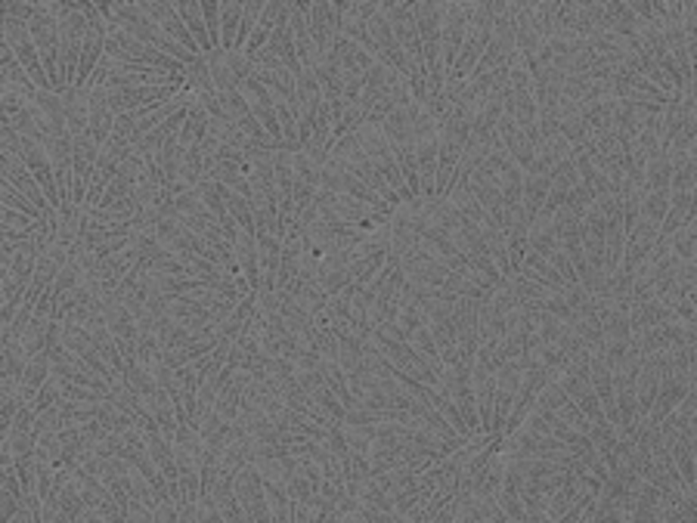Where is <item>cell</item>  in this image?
Instances as JSON below:
<instances>
[{
    "mask_svg": "<svg viewBox=\"0 0 697 523\" xmlns=\"http://www.w3.org/2000/svg\"><path fill=\"white\" fill-rule=\"evenodd\" d=\"M0 40L16 53V59L22 62V68L28 72V78L34 81V87L44 90V93H53V84L47 78V68H44V59H40V50L31 38V28L22 19H10L4 16V28H0Z\"/></svg>",
    "mask_w": 697,
    "mask_h": 523,
    "instance_id": "obj_1",
    "label": "cell"
},
{
    "mask_svg": "<svg viewBox=\"0 0 697 523\" xmlns=\"http://www.w3.org/2000/svg\"><path fill=\"white\" fill-rule=\"evenodd\" d=\"M118 115L109 106V93L106 90H90V124H87V137L94 139L96 146H106L112 139V130H115Z\"/></svg>",
    "mask_w": 697,
    "mask_h": 523,
    "instance_id": "obj_2",
    "label": "cell"
},
{
    "mask_svg": "<svg viewBox=\"0 0 697 523\" xmlns=\"http://www.w3.org/2000/svg\"><path fill=\"white\" fill-rule=\"evenodd\" d=\"M53 378V362H50V353H38L34 359H28V368H25V378H22V387H19V396H22L25 406H31L38 400V394L44 390L47 381Z\"/></svg>",
    "mask_w": 697,
    "mask_h": 523,
    "instance_id": "obj_3",
    "label": "cell"
},
{
    "mask_svg": "<svg viewBox=\"0 0 697 523\" xmlns=\"http://www.w3.org/2000/svg\"><path fill=\"white\" fill-rule=\"evenodd\" d=\"M100 155L103 149L94 143L87 134L75 137V146H72V162H75V177L84 180V183L90 186V177H94L96 164H100Z\"/></svg>",
    "mask_w": 697,
    "mask_h": 523,
    "instance_id": "obj_4",
    "label": "cell"
},
{
    "mask_svg": "<svg viewBox=\"0 0 697 523\" xmlns=\"http://www.w3.org/2000/svg\"><path fill=\"white\" fill-rule=\"evenodd\" d=\"M177 6V16L183 19V25L190 28V34L195 38V44L201 47V53H214L211 47V38H208V25H205V16H201V4H192V0H186V4H174Z\"/></svg>",
    "mask_w": 697,
    "mask_h": 523,
    "instance_id": "obj_5",
    "label": "cell"
},
{
    "mask_svg": "<svg viewBox=\"0 0 697 523\" xmlns=\"http://www.w3.org/2000/svg\"><path fill=\"white\" fill-rule=\"evenodd\" d=\"M183 155H186V149L180 146L177 134L167 137L165 146H162V152L156 155V162H158V167L165 171L167 183H177V180H180V171H183Z\"/></svg>",
    "mask_w": 697,
    "mask_h": 523,
    "instance_id": "obj_6",
    "label": "cell"
},
{
    "mask_svg": "<svg viewBox=\"0 0 697 523\" xmlns=\"http://www.w3.org/2000/svg\"><path fill=\"white\" fill-rule=\"evenodd\" d=\"M242 16H246V4H227L220 6V40H223V53H233L236 47V34H239Z\"/></svg>",
    "mask_w": 697,
    "mask_h": 523,
    "instance_id": "obj_7",
    "label": "cell"
},
{
    "mask_svg": "<svg viewBox=\"0 0 697 523\" xmlns=\"http://www.w3.org/2000/svg\"><path fill=\"white\" fill-rule=\"evenodd\" d=\"M0 201H4V208H13V211H19V214H25V217H31L34 223H40L47 217L44 211H40L38 205H34L28 195H22L16 190V186H10V183H4L0 186Z\"/></svg>",
    "mask_w": 697,
    "mask_h": 523,
    "instance_id": "obj_8",
    "label": "cell"
},
{
    "mask_svg": "<svg viewBox=\"0 0 697 523\" xmlns=\"http://www.w3.org/2000/svg\"><path fill=\"white\" fill-rule=\"evenodd\" d=\"M201 16H205L211 47H214V50H223V40H220V4H214V0H205V4H201Z\"/></svg>",
    "mask_w": 697,
    "mask_h": 523,
    "instance_id": "obj_9",
    "label": "cell"
},
{
    "mask_svg": "<svg viewBox=\"0 0 697 523\" xmlns=\"http://www.w3.org/2000/svg\"><path fill=\"white\" fill-rule=\"evenodd\" d=\"M0 223H4V229H38V223L25 217V214L13 211V208H0Z\"/></svg>",
    "mask_w": 697,
    "mask_h": 523,
    "instance_id": "obj_10",
    "label": "cell"
},
{
    "mask_svg": "<svg viewBox=\"0 0 697 523\" xmlns=\"http://www.w3.org/2000/svg\"><path fill=\"white\" fill-rule=\"evenodd\" d=\"M156 523H180V508L174 505L171 499H165L162 505L156 508Z\"/></svg>",
    "mask_w": 697,
    "mask_h": 523,
    "instance_id": "obj_11",
    "label": "cell"
},
{
    "mask_svg": "<svg viewBox=\"0 0 697 523\" xmlns=\"http://www.w3.org/2000/svg\"><path fill=\"white\" fill-rule=\"evenodd\" d=\"M13 523H34V518H31V511H28V505L22 508V511H19V518H16V520H13Z\"/></svg>",
    "mask_w": 697,
    "mask_h": 523,
    "instance_id": "obj_12",
    "label": "cell"
},
{
    "mask_svg": "<svg viewBox=\"0 0 697 523\" xmlns=\"http://www.w3.org/2000/svg\"><path fill=\"white\" fill-rule=\"evenodd\" d=\"M344 523H357V520H344Z\"/></svg>",
    "mask_w": 697,
    "mask_h": 523,
    "instance_id": "obj_13",
    "label": "cell"
}]
</instances>
